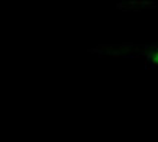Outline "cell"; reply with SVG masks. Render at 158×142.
<instances>
[{
  "instance_id": "6da1fadb",
  "label": "cell",
  "mask_w": 158,
  "mask_h": 142,
  "mask_svg": "<svg viewBox=\"0 0 158 142\" xmlns=\"http://www.w3.org/2000/svg\"><path fill=\"white\" fill-rule=\"evenodd\" d=\"M141 55L145 58L148 68H157L158 70V44L144 45Z\"/></svg>"
}]
</instances>
